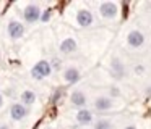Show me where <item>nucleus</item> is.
<instances>
[{
  "mask_svg": "<svg viewBox=\"0 0 151 129\" xmlns=\"http://www.w3.org/2000/svg\"><path fill=\"white\" fill-rule=\"evenodd\" d=\"M50 71H52V68H50L49 61L41 60V61H37V63L33 66V69H31V76H33L34 79H44V77H47L50 74Z\"/></svg>",
  "mask_w": 151,
  "mask_h": 129,
  "instance_id": "nucleus-1",
  "label": "nucleus"
},
{
  "mask_svg": "<svg viewBox=\"0 0 151 129\" xmlns=\"http://www.w3.org/2000/svg\"><path fill=\"white\" fill-rule=\"evenodd\" d=\"M23 16H24V21L33 24V23L39 21L41 18V8L37 5H28L23 11Z\"/></svg>",
  "mask_w": 151,
  "mask_h": 129,
  "instance_id": "nucleus-2",
  "label": "nucleus"
},
{
  "mask_svg": "<svg viewBox=\"0 0 151 129\" xmlns=\"http://www.w3.org/2000/svg\"><path fill=\"white\" fill-rule=\"evenodd\" d=\"M28 115V108L23 105V103H13L10 108V116L13 121H21L24 119Z\"/></svg>",
  "mask_w": 151,
  "mask_h": 129,
  "instance_id": "nucleus-3",
  "label": "nucleus"
},
{
  "mask_svg": "<svg viewBox=\"0 0 151 129\" xmlns=\"http://www.w3.org/2000/svg\"><path fill=\"white\" fill-rule=\"evenodd\" d=\"M23 34H24V26L21 24L20 21H10L8 23V35H10L12 39H20V37H23Z\"/></svg>",
  "mask_w": 151,
  "mask_h": 129,
  "instance_id": "nucleus-4",
  "label": "nucleus"
},
{
  "mask_svg": "<svg viewBox=\"0 0 151 129\" xmlns=\"http://www.w3.org/2000/svg\"><path fill=\"white\" fill-rule=\"evenodd\" d=\"M76 21H78L80 26L86 28V26H91L93 24V15L89 10H80L76 13Z\"/></svg>",
  "mask_w": 151,
  "mask_h": 129,
  "instance_id": "nucleus-5",
  "label": "nucleus"
},
{
  "mask_svg": "<svg viewBox=\"0 0 151 129\" xmlns=\"http://www.w3.org/2000/svg\"><path fill=\"white\" fill-rule=\"evenodd\" d=\"M127 40H128V45H130V47L138 48V47H141V45H143L145 37H143V34H141L140 31H132L130 34H128Z\"/></svg>",
  "mask_w": 151,
  "mask_h": 129,
  "instance_id": "nucleus-6",
  "label": "nucleus"
},
{
  "mask_svg": "<svg viewBox=\"0 0 151 129\" xmlns=\"http://www.w3.org/2000/svg\"><path fill=\"white\" fill-rule=\"evenodd\" d=\"M99 11H101V15L104 18H114L115 13H117V6L112 2H104L101 5V8H99Z\"/></svg>",
  "mask_w": 151,
  "mask_h": 129,
  "instance_id": "nucleus-7",
  "label": "nucleus"
},
{
  "mask_svg": "<svg viewBox=\"0 0 151 129\" xmlns=\"http://www.w3.org/2000/svg\"><path fill=\"white\" fill-rule=\"evenodd\" d=\"M75 50H76L75 39L67 37V39H63V40L60 42V52H62V53H72V52H75Z\"/></svg>",
  "mask_w": 151,
  "mask_h": 129,
  "instance_id": "nucleus-8",
  "label": "nucleus"
},
{
  "mask_svg": "<svg viewBox=\"0 0 151 129\" xmlns=\"http://www.w3.org/2000/svg\"><path fill=\"white\" fill-rule=\"evenodd\" d=\"M63 79L67 81L68 84H75L80 81V73L76 68H68V69H65V73H63Z\"/></svg>",
  "mask_w": 151,
  "mask_h": 129,
  "instance_id": "nucleus-9",
  "label": "nucleus"
},
{
  "mask_svg": "<svg viewBox=\"0 0 151 129\" xmlns=\"http://www.w3.org/2000/svg\"><path fill=\"white\" fill-rule=\"evenodd\" d=\"M76 121L80 123V124H89V123L93 121V115L89 110H85L81 108L78 113H76Z\"/></svg>",
  "mask_w": 151,
  "mask_h": 129,
  "instance_id": "nucleus-10",
  "label": "nucleus"
},
{
  "mask_svg": "<svg viewBox=\"0 0 151 129\" xmlns=\"http://www.w3.org/2000/svg\"><path fill=\"white\" fill-rule=\"evenodd\" d=\"M70 100H72V103L75 106H85L86 105V97L83 92H80V90H75V92L72 94V97H70Z\"/></svg>",
  "mask_w": 151,
  "mask_h": 129,
  "instance_id": "nucleus-11",
  "label": "nucleus"
},
{
  "mask_svg": "<svg viewBox=\"0 0 151 129\" xmlns=\"http://www.w3.org/2000/svg\"><path fill=\"white\" fill-rule=\"evenodd\" d=\"M94 106L98 110H101V111H104V110H109L112 106V100L107 99V97H99V99L94 102Z\"/></svg>",
  "mask_w": 151,
  "mask_h": 129,
  "instance_id": "nucleus-12",
  "label": "nucleus"
},
{
  "mask_svg": "<svg viewBox=\"0 0 151 129\" xmlns=\"http://www.w3.org/2000/svg\"><path fill=\"white\" fill-rule=\"evenodd\" d=\"M21 102H23V105H33L34 102H36V94L33 92V90H24L23 94H21Z\"/></svg>",
  "mask_w": 151,
  "mask_h": 129,
  "instance_id": "nucleus-13",
  "label": "nucleus"
},
{
  "mask_svg": "<svg viewBox=\"0 0 151 129\" xmlns=\"http://www.w3.org/2000/svg\"><path fill=\"white\" fill-rule=\"evenodd\" d=\"M94 128L96 129H112V126H111V123H109V121H104V119H102V121L96 123Z\"/></svg>",
  "mask_w": 151,
  "mask_h": 129,
  "instance_id": "nucleus-14",
  "label": "nucleus"
},
{
  "mask_svg": "<svg viewBox=\"0 0 151 129\" xmlns=\"http://www.w3.org/2000/svg\"><path fill=\"white\" fill-rule=\"evenodd\" d=\"M60 64H62V61H60L59 58H54V60H52V64H50V68H55V69H59Z\"/></svg>",
  "mask_w": 151,
  "mask_h": 129,
  "instance_id": "nucleus-15",
  "label": "nucleus"
},
{
  "mask_svg": "<svg viewBox=\"0 0 151 129\" xmlns=\"http://www.w3.org/2000/svg\"><path fill=\"white\" fill-rule=\"evenodd\" d=\"M49 18H50V11H49V10H46V11H44L42 15H41V18H39V19H41V21H44V23H46Z\"/></svg>",
  "mask_w": 151,
  "mask_h": 129,
  "instance_id": "nucleus-16",
  "label": "nucleus"
},
{
  "mask_svg": "<svg viewBox=\"0 0 151 129\" xmlns=\"http://www.w3.org/2000/svg\"><path fill=\"white\" fill-rule=\"evenodd\" d=\"M4 105V97H2V94H0V106Z\"/></svg>",
  "mask_w": 151,
  "mask_h": 129,
  "instance_id": "nucleus-17",
  "label": "nucleus"
},
{
  "mask_svg": "<svg viewBox=\"0 0 151 129\" xmlns=\"http://www.w3.org/2000/svg\"><path fill=\"white\" fill-rule=\"evenodd\" d=\"M0 129H10V128H8L7 124H2V126H0Z\"/></svg>",
  "mask_w": 151,
  "mask_h": 129,
  "instance_id": "nucleus-18",
  "label": "nucleus"
},
{
  "mask_svg": "<svg viewBox=\"0 0 151 129\" xmlns=\"http://www.w3.org/2000/svg\"><path fill=\"white\" fill-rule=\"evenodd\" d=\"M125 129H137V128H133V126H128V128H125Z\"/></svg>",
  "mask_w": 151,
  "mask_h": 129,
  "instance_id": "nucleus-19",
  "label": "nucleus"
},
{
  "mask_svg": "<svg viewBox=\"0 0 151 129\" xmlns=\"http://www.w3.org/2000/svg\"><path fill=\"white\" fill-rule=\"evenodd\" d=\"M47 129H52V128H47Z\"/></svg>",
  "mask_w": 151,
  "mask_h": 129,
  "instance_id": "nucleus-20",
  "label": "nucleus"
}]
</instances>
